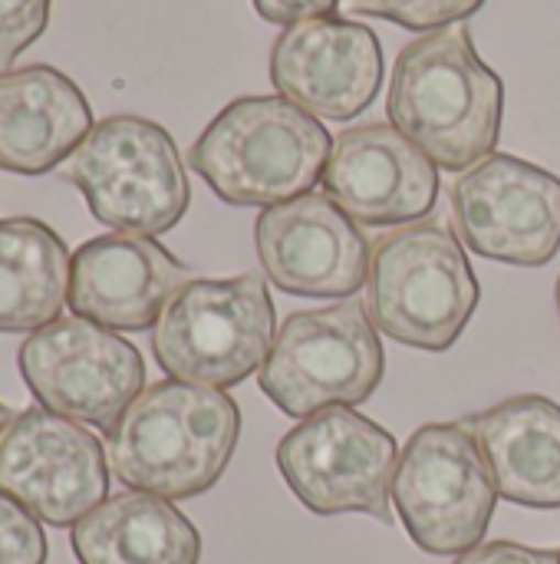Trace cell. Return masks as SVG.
<instances>
[{
	"label": "cell",
	"instance_id": "7",
	"mask_svg": "<svg viewBox=\"0 0 560 564\" xmlns=\"http://www.w3.org/2000/svg\"><path fill=\"white\" fill-rule=\"evenodd\" d=\"M386 357L376 324L353 297L294 311L284 324L257 383L290 420H307L330 406H360L383 383Z\"/></svg>",
	"mask_w": 560,
	"mask_h": 564
},
{
	"label": "cell",
	"instance_id": "22",
	"mask_svg": "<svg viewBox=\"0 0 560 564\" xmlns=\"http://www.w3.org/2000/svg\"><path fill=\"white\" fill-rule=\"evenodd\" d=\"M50 545L40 519L0 492V564H46Z\"/></svg>",
	"mask_w": 560,
	"mask_h": 564
},
{
	"label": "cell",
	"instance_id": "23",
	"mask_svg": "<svg viewBox=\"0 0 560 564\" xmlns=\"http://www.w3.org/2000/svg\"><path fill=\"white\" fill-rule=\"evenodd\" d=\"M53 0H0V69L46 30Z\"/></svg>",
	"mask_w": 560,
	"mask_h": 564
},
{
	"label": "cell",
	"instance_id": "12",
	"mask_svg": "<svg viewBox=\"0 0 560 564\" xmlns=\"http://www.w3.org/2000/svg\"><path fill=\"white\" fill-rule=\"evenodd\" d=\"M0 492L33 519L69 529L109 492V456L79 423L30 406L0 433Z\"/></svg>",
	"mask_w": 560,
	"mask_h": 564
},
{
	"label": "cell",
	"instance_id": "5",
	"mask_svg": "<svg viewBox=\"0 0 560 564\" xmlns=\"http://www.w3.org/2000/svg\"><path fill=\"white\" fill-rule=\"evenodd\" d=\"M63 178L83 192L96 221L145 238L172 231L191 202L175 139L142 116L96 122L66 159Z\"/></svg>",
	"mask_w": 560,
	"mask_h": 564
},
{
	"label": "cell",
	"instance_id": "24",
	"mask_svg": "<svg viewBox=\"0 0 560 564\" xmlns=\"http://www.w3.org/2000/svg\"><path fill=\"white\" fill-rule=\"evenodd\" d=\"M455 564H560V552L551 549H528L518 542H485L472 552L459 555Z\"/></svg>",
	"mask_w": 560,
	"mask_h": 564
},
{
	"label": "cell",
	"instance_id": "10",
	"mask_svg": "<svg viewBox=\"0 0 560 564\" xmlns=\"http://www.w3.org/2000/svg\"><path fill=\"white\" fill-rule=\"evenodd\" d=\"M17 367L43 410L109 433L145 387L142 354L109 327L59 317L33 330Z\"/></svg>",
	"mask_w": 560,
	"mask_h": 564
},
{
	"label": "cell",
	"instance_id": "19",
	"mask_svg": "<svg viewBox=\"0 0 560 564\" xmlns=\"http://www.w3.org/2000/svg\"><path fill=\"white\" fill-rule=\"evenodd\" d=\"M79 564H198L201 535L168 502L149 492H119L73 525Z\"/></svg>",
	"mask_w": 560,
	"mask_h": 564
},
{
	"label": "cell",
	"instance_id": "14",
	"mask_svg": "<svg viewBox=\"0 0 560 564\" xmlns=\"http://www.w3.org/2000/svg\"><path fill=\"white\" fill-rule=\"evenodd\" d=\"M271 83L317 119H356L383 83L380 40L370 26L343 17L284 26L271 46Z\"/></svg>",
	"mask_w": 560,
	"mask_h": 564
},
{
	"label": "cell",
	"instance_id": "25",
	"mask_svg": "<svg viewBox=\"0 0 560 564\" xmlns=\"http://www.w3.org/2000/svg\"><path fill=\"white\" fill-rule=\"evenodd\" d=\"M251 3L261 20L277 23V26H294L304 20L330 17L340 0H251Z\"/></svg>",
	"mask_w": 560,
	"mask_h": 564
},
{
	"label": "cell",
	"instance_id": "20",
	"mask_svg": "<svg viewBox=\"0 0 560 564\" xmlns=\"http://www.w3.org/2000/svg\"><path fill=\"white\" fill-rule=\"evenodd\" d=\"M69 251L36 218H0V334H33L53 321L69 294Z\"/></svg>",
	"mask_w": 560,
	"mask_h": 564
},
{
	"label": "cell",
	"instance_id": "6",
	"mask_svg": "<svg viewBox=\"0 0 560 564\" xmlns=\"http://www.w3.org/2000/svg\"><path fill=\"white\" fill-rule=\"evenodd\" d=\"M274 301L261 274L185 284L152 327V354L168 380L228 390L264 367Z\"/></svg>",
	"mask_w": 560,
	"mask_h": 564
},
{
	"label": "cell",
	"instance_id": "21",
	"mask_svg": "<svg viewBox=\"0 0 560 564\" xmlns=\"http://www.w3.org/2000/svg\"><path fill=\"white\" fill-rule=\"evenodd\" d=\"M340 3L350 13L380 17L416 33L446 30L485 7V0H340Z\"/></svg>",
	"mask_w": 560,
	"mask_h": 564
},
{
	"label": "cell",
	"instance_id": "15",
	"mask_svg": "<svg viewBox=\"0 0 560 564\" xmlns=\"http://www.w3.org/2000/svg\"><path fill=\"white\" fill-rule=\"evenodd\" d=\"M320 182L330 202L373 228L413 225L439 198V165L386 122L340 132Z\"/></svg>",
	"mask_w": 560,
	"mask_h": 564
},
{
	"label": "cell",
	"instance_id": "16",
	"mask_svg": "<svg viewBox=\"0 0 560 564\" xmlns=\"http://www.w3.org/2000/svg\"><path fill=\"white\" fill-rule=\"evenodd\" d=\"M195 271L145 235H99L73 251L66 304L109 330H149Z\"/></svg>",
	"mask_w": 560,
	"mask_h": 564
},
{
	"label": "cell",
	"instance_id": "27",
	"mask_svg": "<svg viewBox=\"0 0 560 564\" xmlns=\"http://www.w3.org/2000/svg\"><path fill=\"white\" fill-rule=\"evenodd\" d=\"M554 304H558V317H560V278H558V284H554Z\"/></svg>",
	"mask_w": 560,
	"mask_h": 564
},
{
	"label": "cell",
	"instance_id": "2",
	"mask_svg": "<svg viewBox=\"0 0 560 564\" xmlns=\"http://www.w3.org/2000/svg\"><path fill=\"white\" fill-rule=\"evenodd\" d=\"M241 436L238 403L215 387L152 383L106 433L112 476L132 492L195 499L224 476Z\"/></svg>",
	"mask_w": 560,
	"mask_h": 564
},
{
	"label": "cell",
	"instance_id": "8",
	"mask_svg": "<svg viewBox=\"0 0 560 564\" xmlns=\"http://www.w3.org/2000/svg\"><path fill=\"white\" fill-rule=\"evenodd\" d=\"M498 486L462 423H429L399 453L393 506L426 555H465L482 545Z\"/></svg>",
	"mask_w": 560,
	"mask_h": 564
},
{
	"label": "cell",
	"instance_id": "17",
	"mask_svg": "<svg viewBox=\"0 0 560 564\" xmlns=\"http://www.w3.org/2000/svg\"><path fill=\"white\" fill-rule=\"evenodd\" d=\"M92 132L79 86L53 66L0 73V169L43 175L66 162Z\"/></svg>",
	"mask_w": 560,
	"mask_h": 564
},
{
	"label": "cell",
	"instance_id": "4",
	"mask_svg": "<svg viewBox=\"0 0 560 564\" xmlns=\"http://www.w3.org/2000/svg\"><path fill=\"white\" fill-rule=\"evenodd\" d=\"M482 288L459 235L416 221L383 235L370 258L366 314L416 350H449L479 307Z\"/></svg>",
	"mask_w": 560,
	"mask_h": 564
},
{
	"label": "cell",
	"instance_id": "1",
	"mask_svg": "<svg viewBox=\"0 0 560 564\" xmlns=\"http://www.w3.org/2000/svg\"><path fill=\"white\" fill-rule=\"evenodd\" d=\"M386 109L439 169L469 172L498 142L505 86L475 53L469 30L446 26L399 50Z\"/></svg>",
	"mask_w": 560,
	"mask_h": 564
},
{
	"label": "cell",
	"instance_id": "13",
	"mask_svg": "<svg viewBox=\"0 0 560 564\" xmlns=\"http://www.w3.org/2000/svg\"><path fill=\"white\" fill-rule=\"evenodd\" d=\"M257 258L271 284L297 297H353L370 274V241L327 195L271 205L254 225Z\"/></svg>",
	"mask_w": 560,
	"mask_h": 564
},
{
	"label": "cell",
	"instance_id": "26",
	"mask_svg": "<svg viewBox=\"0 0 560 564\" xmlns=\"http://www.w3.org/2000/svg\"><path fill=\"white\" fill-rule=\"evenodd\" d=\"M10 420H13V416H10V410H7V406L0 403V433L7 430V423H10Z\"/></svg>",
	"mask_w": 560,
	"mask_h": 564
},
{
	"label": "cell",
	"instance_id": "9",
	"mask_svg": "<svg viewBox=\"0 0 560 564\" xmlns=\"http://www.w3.org/2000/svg\"><path fill=\"white\" fill-rule=\"evenodd\" d=\"M396 466V440L353 406H330L300 420L277 446L287 489L314 516L363 512L389 525Z\"/></svg>",
	"mask_w": 560,
	"mask_h": 564
},
{
	"label": "cell",
	"instance_id": "3",
	"mask_svg": "<svg viewBox=\"0 0 560 564\" xmlns=\"http://www.w3.org/2000/svg\"><path fill=\"white\" fill-rule=\"evenodd\" d=\"M333 139L323 122L284 96L228 102L188 152L208 188L241 208H271L307 195L327 169Z\"/></svg>",
	"mask_w": 560,
	"mask_h": 564
},
{
	"label": "cell",
	"instance_id": "11",
	"mask_svg": "<svg viewBox=\"0 0 560 564\" xmlns=\"http://www.w3.org/2000/svg\"><path fill=\"white\" fill-rule=\"evenodd\" d=\"M459 241L479 258L545 268L560 251V178L518 155L482 159L449 192Z\"/></svg>",
	"mask_w": 560,
	"mask_h": 564
},
{
	"label": "cell",
	"instance_id": "18",
	"mask_svg": "<svg viewBox=\"0 0 560 564\" xmlns=\"http://www.w3.org/2000/svg\"><path fill=\"white\" fill-rule=\"evenodd\" d=\"M459 423L475 436L505 502L560 509V406L554 400L525 393Z\"/></svg>",
	"mask_w": 560,
	"mask_h": 564
}]
</instances>
